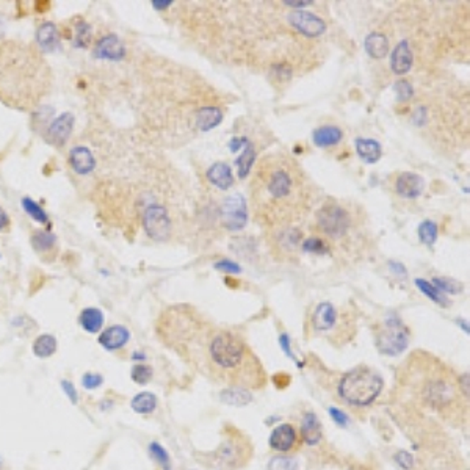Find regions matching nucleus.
Listing matches in <instances>:
<instances>
[{
  "label": "nucleus",
  "instance_id": "36",
  "mask_svg": "<svg viewBox=\"0 0 470 470\" xmlns=\"http://www.w3.org/2000/svg\"><path fill=\"white\" fill-rule=\"evenodd\" d=\"M301 248L304 252H309V254L322 256L328 252V243H325L322 238L318 237H310L301 243Z\"/></svg>",
  "mask_w": 470,
  "mask_h": 470
},
{
  "label": "nucleus",
  "instance_id": "34",
  "mask_svg": "<svg viewBox=\"0 0 470 470\" xmlns=\"http://www.w3.org/2000/svg\"><path fill=\"white\" fill-rule=\"evenodd\" d=\"M157 405V400L152 393L145 392L137 395L135 398L132 400V408L133 411H137L140 414H149L154 411V408Z\"/></svg>",
  "mask_w": 470,
  "mask_h": 470
},
{
  "label": "nucleus",
  "instance_id": "20",
  "mask_svg": "<svg viewBox=\"0 0 470 470\" xmlns=\"http://www.w3.org/2000/svg\"><path fill=\"white\" fill-rule=\"evenodd\" d=\"M129 339H130V332L128 328H124L121 325H115L101 332L99 343L107 349H119L129 342Z\"/></svg>",
  "mask_w": 470,
  "mask_h": 470
},
{
  "label": "nucleus",
  "instance_id": "16",
  "mask_svg": "<svg viewBox=\"0 0 470 470\" xmlns=\"http://www.w3.org/2000/svg\"><path fill=\"white\" fill-rule=\"evenodd\" d=\"M312 328L317 332H328L337 323V310L331 303H320L312 313Z\"/></svg>",
  "mask_w": 470,
  "mask_h": 470
},
{
  "label": "nucleus",
  "instance_id": "4",
  "mask_svg": "<svg viewBox=\"0 0 470 470\" xmlns=\"http://www.w3.org/2000/svg\"><path fill=\"white\" fill-rule=\"evenodd\" d=\"M44 60L21 43H0V101L21 110L35 108L52 84Z\"/></svg>",
  "mask_w": 470,
  "mask_h": 470
},
{
  "label": "nucleus",
  "instance_id": "12",
  "mask_svg": "<svg viewBox=\"0 0 470 470\" xmlns=\"http://www.w3.org/2000/svg\"><path fill=\"white\" fill-rule=\"evenodd\" d=\"M303 442L300 431H298L292 423L279 425L274 428L270 436V445L272 449L281 453H292L300 449Z\"/></svg>",
  "mask_w": 470,
  "mask_h": 470
},
{
  "label": "nucleus",
  "instance_id": "44",
  "mask_svg": "<svg viewBox=\"0 0 470 470\" xmlns=\"http://www.w3.org/2000/svg\"><path fill=\"white\" fill-rule=\"evenodd\" d=\"M151 450H152V453L154 454H159V459L162 461V462H165V464H168V458H167V453L165 452H163L162 449H160V447L159 445H157V444H152V447H151Z\"/></svg>",
  "mask_w": 470,
  "mask_h": 470
},
{
  "label": "nucleus",
  "instance_id": "35",
  "mask_svg": "<svg viewBox=\"0 0 470 470\" xmlns=\"http://www.w3.org/2000/svg\"><path fill=\"white\" fill-rule=\"evenodd\" d=\"M415 286L420 289V292H423L428 298H431V300L435 303L447 306V298L444 296V293L441 292V290L436 289L435 286L431 284V282L425 281V279H415Z\"/></svg>",
  "mask_w": 470,
  "mask_h": 470
},
{
  "label": "nucleus",
  "instance_id": "26",
  "mask_svg": "<svg viewBox=\"0 0 470 470\" xmlns=\"http://www.w3.org/2000/svg\"><path fill=\"white\" fill-rule=\"evenodd\" d=\"M300 435L303 441L309 445H315L320 439H322V428H320V423L315 415L308 414L304 417Z\"/></svg>",
  "mask_w": 470,
  "mask_h": 470
},
{
  "label": "nucleus",
  "instance_id": "1",
  "mask_svg": "<svg viewBox=\"0 0 470 470\" xmlns=\"http://www.w3.org/2000/svg\"><path fill=\"white\" fill-rule=\"evenodd\" d=\"M159 335L167 347L215 384L260 391L267 373L242 335L208 325L186 306L163 313Z\"/></svg>",
  "mask_w": 470,
  "mask_h": 470
},
{
  "label": "nucleus",
  "instance_id": "22",
  "mask_svg": "<svg viewBox=\"0 0 470 470\" xmlns=\"http://www.w3.org/2000/svg\"><path fill=\"white\" fill-rule=\"evenodd\" d=\"M354 146L357 155H359L365 163H369V165L376 163L383 155L381 145H379V141L373 138H356Z\"/></svg>",
  "mask_w": 470,
  "mask_h": 470
},
{
  "label": "nucleus",
  "instance_id": "39",
  "mask_svg": "<svg viewBox=\"0 0 470 470\" xmlns=\"http://www.w3.org/2000/svg\"><path fill=\"white\" fill-rule=\"evenodd\" d=\"M432 282H435V284H432V286L441 290L442 293H457V292H459V290H461L459 282L452 281V279L441 278V279H435Z\"/></svg>",
  "mask_w": 470,
  "mask_h": 470
},
{
  "label": "nucleus",
  "instance_id": "21",
  "mask_svg": "<svg viewBox=\"0 0 470 470\" xmlns=\"http://www.w3.org/2000/svg\"><path fill=\"white\" fill-rule=\"evenodd\" d=\"M36 43L43 52H54L58 49L60 33L54 22H43L36 30Z\"/></svg>",
  "mask_w": 470,
  "mask_h": 470
},
{
  "label": "nucleus",
  "instance_id": "38",
  "mask_svg": "<svg viewBox=\"0 0 470 470\" xmlns=\"http://www.w3.org/2000/svg\"><path fill=\"white\" fill-rule=\"evenodd\" d=\"M393 89H395V94H397V99L401 101V102L411 99L413 94H414V88L408 80L397 82V84H395V86H393Z\"/></svg>",
  "mask_w": 470,
  "mask_h": 470
},
{
  "label": "nucleus",
  "instance_id": "7",
  "mask_svg": "<svg viewBox=\"0 0 470 470\" xmlns=\"http://www.w3.org/2000/svg\"><path fill=\"white\" fill-rule=\"evenodd\" d=\"M317 226L323 234L340 238L352 228V215L337 203H328L317 212Z\"/></svg>",
  "mask_w": 470,
  "mask_h": 470
},
{
  "label": "nucleus",
  "instance_id": "18",
  "mask_svg": "<svg viewBox=\"0 0 470 470\" xmlns=\"http://www.w3.org/2000/svg\"><path fill=\"white\" fill-rule=\"evenodd\" d=\"M207 181L211 182L213 186H216L218 190L226 191L234 184V176H233V169L225 162H216L213 165L207 169Z\"/></svg>",
  "mask_w": 470,
  "mask_h": 470
},
{
  "label": "nucleus",
  "instance_id": "5",
  "mask_svg": "<svg viewBox=\"0 0 470 470\" xmlns=\"http://www.w3.org/2000/svg\"><path fill=\"white\" fill-rule=\"evenodd\" d=\"M381 375L370 367H356L340 378L339 395L348 405L365 408L371 405L383 391Z\"/></svg>",
  "mask_w": 470,
  "mask_h": 470
},
{
  "label": "nucleus",
  "instance_id": "41",
  "mask_svg": "<svg viewBox=\"0 0 470 470\" xmlns=\"http://www.w3.org/2000/svg\"><path fill=\"white\" fill-rule=\"evenodd\" d=\"M151 369L146 367V365H138V367L133 369L132 371V378L133 381H137L140 384H146L149 381V378H151Z\"/></svg>",
  "mask_w": 470,
  "mask_h": 470
},
{
  "label": "nucleus",
  "instance_id": "11",
  "mask_svg": "<svg viewBox=\"0 0 470 470\" xmlns=\"http://www.w3.org/2000/svg\"><path fill=\"white\" fill-rule=\"evenodd\" d=\"M287 21L298 33L308 36V38H317V36H322L326 32V22L320 16H317V14L309 11L298 10L290 13L287 16Z\"/></svg>",
  "mask_w": 470,
  "mask_h": 470
},
{
  "label": "nucleus",
  "instance_id": "49",
  "mask_svg": "<svg viewBox=\"0 0 470 470\" xmlns=\"http://www.w3.org/2000/svg\"><path fill=\"white\" fill-rule=\"evenodd\" d=\"M287 6H295V9H300V6H301V9H303V6H306V5H310L312 2H284Z\"/></svg>",
  "mask_w": 470,
  "mask_h": 470
},
{
  "label": "nucleus",
  "instance_id": "33",
  "mask_svg": "<svg viewBox=\"0 0 470 470\" xmlns=\"http://www.w3.org/2000/svg\"><path fill=\"white\" fill-rule=\"evenodd\" d=\"M21 204H22V208H24V212H27L30 216H32L35 221L43 223V225H46V223L49 221L47 212L44 211V208L38 203H36V201H33L32 198H28V196L22 198Z\"/></svg>",
  "mask_w": 470,
  "mask_h": 470
},
{
  "label": "nucleus",
  "instance_id": "2",
  "mask_svg": "<svg viewBox=\"0 0 470 470\" xmlns=\"http://www.w3.org/2000/svg\"><path fill=\"white\" fill-rule=\"evenodd\" d=\"M398 381L422 406L453 425L469 420V376H458L436 356L414 352L398 369Z\"/></svg>",
  "mask_w": 470,
  "mask_h": 470
},
{
  "label": "nucleus",
  "instance_id": "14",
  "mask_svg": "<svg viewBox=\"0 0 470 470\" xmlns=\"http://www.w3.org/2000/svg\"><path fill=\"white\" fill-rule=\"evenodd\" d=\"M395 190H397L398 196L406 199L419 198L425 190V179L411 171H405V173L398 174L397 182H395Z\"/></svg>",
  "mask_w": 470,
  "mask_h": 470
},
{
  "label": "nucleus",
  "instance_id": "24",
  "mask_svg": "<svg viewBox=\"0 0 470 470\" xmlns=\"http://www.w3.org/2000/svg\"><path fill=\"white\" fill-rule=\"evenodd\" d=\"M343 138V133L339 128L335 125H323V128H318L317 130H313L312 133V140L318 147H330L339 145Z\"/></svg>",
  "mask_w": 470,
  "mask_h": 470
},
{
  "label": "nucleus",
  "instance_id": "46",
  "mask_svg": "<svg viewBox=\"0 0 470 470\" xmlns=\"http://www.w3.org/2000/svg\"><path fill=\"white\" fill-rule=\"evenodd\" d=\"M389 265L393 268V272H395V273L406 276V268H405V265H401L400 262H391Z\"/></svg>",
  "mask_w": 470,
  "mask_h": 470
},
{
  "label": "nucleus",
  "instance_id": "25",
  "mask_svg": "<svg viewBox=\"0 0 470 470\" xmlns=\"http://www.w3.org/2000/svg\"><path fill=\"white\" fill-rule=\"evenodd\" d=\"M223 121V111L218 107H204L198 111L196 124L201 132H208L218 128Z\"/></svg>",
  "mask_w": 470,
  "mask_h": 470
},
{
  "label": "nucleus",
  "instance_id": "30",
  "mask_svg": "<svg viewBox=\"0 0 470 470\" xmlns=\"http://www.w3.org/2000/svg\"><path fill=\"white\" fill-rule=\"evenodd\" d=\"M57 352V340L54 335L44 334L33 342V353L38 357H49Z\"/></svg>",
  "mask_w": 470,
  "mask_h": 470
},
{
  "label": "nucleus",
  "instance_id": "28",
  "mask_svg": "<svg viewBox=\"0 0 470 470\" xmlns=\"http://www.w3.org/2000/svg\"><path fill=\"white\" fill-rule=\"evenodd\" d=\"M254 159H256V151H254V147H252V145L250 143V140H248V143L245 145L243 152L238 155V159L235 160L237 168H238V177L246 179L250 176L252 163H254Z\"/></svg>",
  "mask_w": 470,
  "mask_h": 470
},
{
  "label": "nucleus",
  "instance_id": "8",
  "mask_svg": "<svg viewBox=\"0 0 470 470\" xmlns=\"http://www.w3.org/2000/svg\"><path fill=\"white\" fill-rule=\"evenodd\" d=\"M409 335L398 318H389L379 326L376 332V347L379 353L395 356L408 347Z\"/></svg>",
  "mask_w": 470,
  "mask_h": 470
},
{
  "label": "nucleus",
  "instance_id": "47",
  "mask_svg": "<svg viewBox=\"0 0 470 470\" xmlns=\"http://www.w3.org/2000/svg\"><path fill=\"white\" fill-rule=\"evenodd\" d=\"M331 414H332V417H334V419H335V422H340V423H345L347 422V417L345 415H343L340 411H337V409H331Z\"/></svg>",
  "mask_w": 470,
  "mask_h": 470
},
{
  "label": "nucleus",
  "instance_id": "15",
  "mask_svg": "<svg viewBox=\"0 0 470 470\" xmlns=\"http://www.w3.org/2000/svg\"><path fill=\"white\" fill-rule=\"evenodd\" d=\"M94 55L110 62H119L125 57V46L116 35H107L96 44Z\"/></svg>",
  "mask_w": 470,
  "mask_h": 470
},
{
  "label": "nucleus",
  "instance_id": "19",
  "mask_svg": "<svg viewBox=\"0 0 470 470\" xmlns=\"http://www.w3.org/2000/svg\"><path fill=\"white\" fill-rule=\"evenodd\" d=\"M69 162H71L72 169L76 171L77 174H82V176L89 174L96 168L94 155L85 146L72 147L71 152H69Z\"/></svg>",
  "mask_w": 470,
  "mask_h": 470
},
{
  "label": "nucleus",
  "instance_id": "29",
  "mask_svg": "<svg viewBox=\"0 0 470 470\" xmlns=\"http://www.w3.org/2000/svg\"><path fill=\"white\" fill-rule=\"evenodd\" d=\"M30 243H32L33 250L36 252H41V254H44V252L55 248L57 237L52 233H49V230H36V233L32 235V238H30Z\"/></svg>",
  "mask_w": 470,
  "mask_h": 470
},
{
  "label": "nucleus",
  "instance_id": "37",
  "mask_svg": "<svg viewBox=\"0 0 470 470\" xmlns=\"http://www.w3.org/2000/svg\"><path fill=\"white\" fill-rule=\"evenodd\" d=\"M77 47H85L91 43V27L85 21H79L76 26V38H74Z\"/></svg>",
  "mask_w": 470,
  "mask_h": 470
},
{
  "label": "nucleus",
  "instance_id": "45",
  "mask_svg": "<svg viewBox=\"0 0 470 470\" xmlns=\"http://www.w3.org/2000/svg\"><path fill=\"white\" fill-rule=\"evenodd\" d=\"M98 383H101V378L98 375H86L85 376V386L94 387V386H98Z\"/></svg>",
  "mask_w": 470,
  "mask_h": 470
},
{
  "label": "nucleus",
  "instance_id": "40",
  "mask_svg": "<svg viewBox=\"0 0 470 470\" xmlns=\"http://www.w3.org/2000/svg\"><path fill=\"white\" fill-rule=\"evenodd\" d=\"M213 267L216 268V270L223 272V273L237 274V273L242 272L240 265H237L235 262H233V260H229V259H221V260H218V262H215Z\"/></svg>",
  "mask_w": 470,
  "mask_h": 470
},
{
  "label": "nucleus",
  "instance_id": "48",
  "mask_svg": "<svg viewBox=\"0 0 470 470\" xmlns=\"http://www.w3.org/2000/svg\"><path fill=\"white\" fill-rule=\"evenodd\" d=\"M169 5H173V2H157V0H154L152 2V6L157 10H163V9H168Z\"/></svg>",
  "mask_w": 470,
  "mask_h": 470
},
{
  "label": "nucleus",
  "instance_id": "13",
  "mask_svg": "<svg viewBox=\"0 0 470 470\" xmlns=\"http://www.w3.org/2000/svg\"><path fill=\"white\" fill-rule=\"evenodd\" d=\"M74 123H76V118H74L72 113H63L58 118H55L54 121L49 124V128L46 130V138L47 143L54 145V146H63L68 138L71 137L72 129H74Z\"/></svg>",
  "mask_w": 470,
  "mask_h": 470
},
{
  "label": "nucleus",
  "instance_id": "31",
  "mask_svg": "<svg viewBox=\"0 0 470 470\" xmlns=\"http://www.w3.org/2000/svg\"><path fill=\"white\" fill-rule=\"evenodd\" d=\"M223 401L229 403L233 406H245L252 400L250 391L240 389V387H228V389L221 393Z\"/></svg>",
  "mask_w": 470,
  "mask_h": 470
},
{
  "label": "nucleus",
  "instance_id": "17",
  "mask_svg": "<svg viewBox=\"0 0 470 470\" xmlns=\"http://www.w3.org/2000/svg\"><path fill=\"white\" fill-rule=\"evenodd\" d=\"M413 62H414V55H413V50H411V46H409V43L406 40L400 41L392 50V55H391L392 71L395 74H398V76H403V74L409 72V69L413 68Z\"/></svg>",
  "mask_w": 470,
  "mask_h": 470
},
{
  "label": "nucleus",
  "instance_id": "6",
  "mask_svg": "<svg viewBox=\"0 0 470 470\" xmlns=\"http://www.w3.org/2000/svg\"><path fill=\"white\" fill-rule=\"evenodd\" d=\"M252 458V442L243 431L228 427L223 442L212 453V464L220 470H238Z\"/></svg>",
  "mask_w": 470,
  "mask_h": 470
},
{
  "label": "nucleus",
  "instance_id": "9",
  "mask_svg": "<svg viewBox=\"0 0 470 470\" xmlns=\"http://www.w3.org/2000/svg\"><path fill=\"white\" fill-rule=\"evenodd\" d=\"M171 218L168 211L160 204H151L143 213V228L155 242H165L171 235Z\"/></svg>",
  "mask_w": 470,
  "mask_h": 470
},
{
  "label": "nucleus",
  "instance_id": "42",
  "mask_svg": "<svg viewBox=\"0 0 470 470\" xmlns=\"http://www.w3.org/2000/svg\"><path fill=\"white\" fill-rule=\"evenodd\" d=\"M10 226V216L2 207H0V230H5Z\"/></svg>",
  "mask_w": 470,
  "mask_h": 470
},
{
  "label": "nucleus",
  "instance_id": "27",
  "mask_svg": "<svg viewBox=\"0 0 470 470\" xmlns=\"http://www.w3.org/2000/svg\"><path fill=\"white\" fill-rule=\"evenodd\" d=\"M79 322L86 332H91V334L99 332V330L103 325V313L96 308H88L85 310H82Z\"/></svg>",
  "mask_w": 470,
  "mask_h": 470
},
{
  "label": "nucleus",
  "instance_id": "3",
  "mask_svg": "<svg viewBox=\"0 0 470 470\" xmlns=\"http://www.w3.org/2000/svg\"><path fill=\"white\" fill-rule=\"evenodd\" d=\"M252 206L260 223L289 228L308 208L303 171L286 157H268L259 163L251 184Z\"/></svg>",
  "mask_w": 470,
  "mask_h": 470
},
{
  "label": "nucleus",
  "instance_id": "43",
  "mask_svg": "<svg viewBox=\"0 0 470 470\" xmlns=\"http://www.w3.org/2000/svg\"><path fill=\"white\" fill-rule=\"evenodd\" d=\"M397 459H398L400 464H403V467H405V469H411L413 458L409 457L408 453H401V454H398V458H397Z\"/></svg>",
  "mask_w": 470,
  "mask_h": 470
},
{
  "label": "nucleus",
  "instance_id": "32",
  "mask_svg": "<svg viewBox=\"0 0 470 470\" xmlns=\"http://www.w3.org/2000/svg\"><path fill=\"white\" fill-rule=\"evenodd\" d=\"M417 234H419V240L427 245V246H432L437 240V235H439V228L435 221L431 220H425L423 223H420L419 229H417Z\"/></svg>",
  "mask_w": 470,
  "mask_h": 470
},
{
  "label": "nucleus",
  "instance_id": "10",
  "mask_svg": "<svg viewBox=\"0 0 470 470\" xmlns=\"http://www.w3.org/2000/svg\"><path fill=\"white\" fill-rule=\"evenodd\" d=\"M248 204L240 193H234L221 206V221L229 230H242L248 225Z\"/></svg>",
  "mask_w": 470,
  "mask_h": 470
},
{
  "label": "nucleus",
  "instance_id": "23",
  "mask_svg": "<svg viewBox=\"0 0 470 470\" xmlns=\"http://www.w3.org/2000/svg\"><path fill=\"white\" fill-rule=\"evenodd\" d=\"M364 47H365V52H367L371 58L379 60V58L387 57V54H389L391 43L384 33L373 32V33L367 35V38H365Z\"/></svg>",
  "mask_w": 470,
  "mask_h": 470
}]
</instances>
